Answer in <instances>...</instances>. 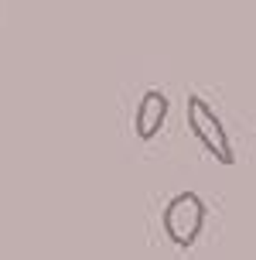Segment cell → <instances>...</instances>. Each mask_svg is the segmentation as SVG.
<instances>
[{
    "instance_id": "6da1fadb",
    "label": "cell",
    "mask_w": 256,
    "mask_h": 260,
    "mask_svg": "<svg viewBox=\"0 0 256 260\" xmlns=\"http://www.w3.org/2000/svg\"><path fill=\"white\" fill-rule=\"evenodd\" d=\"M205 222H208V206L198 192H178L174 199H167L164 206V236L174 247L188 250L198 243Z\"/></svg>"
},
{
    "instance_id": "7a4b0ae2",
    "label": "cell",
    "mask_w": 256,
    "mask_h": 260,
    "mask_svg": "<svg viewBox=\"0 0 256 260\" xmlns=\"http://www.w3.org/2000/svg\"><path fill=\"white\" fill-rule=\"evenodd\" d=\"M185 113H188V127H192L195 141L202 144L218 165H236V151H232L229 130H226V123L218 120V113L205 103L198 92L188 96V110H185Z\"/></svg>"
},
{
    "instance_id": "3957f363",
    "label": "cell",
    "mask_w": 256,
    "mask_h": 260,
    "mask_svg": "<svg viewBox=\"0 0 256 260\" xmlns=\"http://www.w3.org/2000/svg\"><path fill=\"white\" fill-rule=\"evenodd\" d=\"M167 120V96L161 89H147L140 96V106H137V117H133V130H137V137L143 144L154 141L161 127H164Z\"/></svg>"
}]
</instances>
